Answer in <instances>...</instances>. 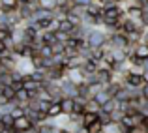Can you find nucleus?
Wrapping results in <instances>:
<instances>
[{
  "mask_svg": "<svg viewBox=\"0 0 148 133\" xmlns=\"http://www.w3.org/2000/svg\"><path fill=\"white\" fill-rule=\"evenodd\" d=\"M124 84L127 88H133V90H143L146 86V79H145V73H137V71H127L124 75Z\"/></svg>",
  "mask_w": 148,
  "mask_h": 133,
  "instance_id": "1",
  "label": "nucleus"
},
{
  "mask_svg": "<svg viewBox=\"0 0 148 133\" xmlns=\"http://www.w3.org/2000/svg\"><path fill=\"white\" fill-rule=\"evenodd\" d=\"M34 122L28 118V116H21V118H15V122H13V130L15 133H25V131H30V130H34Z\"/></svg>",
  "mask_w": 148,
  "mask_h": 133,
  "instance_id": "2",
  "label": "nucleus"
},
{
  "mask_svg": "<svg viewBox=\"0 0 148 133\" xmlns=\"http://www.w3.org/2000/svg\"><path fill=\"white\" fill-rule=\"evenodd\" d=\"M60 101V109H62V114L64 116H71L75 112V97H62Z\"/></svg>",
  "mask_w": 148,
  "mask_h": 133,
  "instance_id": "3",
  "label": "nucleus"
},
{
  "mask_svg": "<svg viewBox=\"0 0 148 133\" xmlns=\"http://www.w3.org/2000/svg\"><path fill=\"white\" fill-rule=\"evenodd\" d=\"M75 28H77V26L73 25L68 17L58 19V30H56V32H64V34H69V36H71V34L75 32Z\"/></svg>",
  "mask_w": 148,
  "mask_h": 133,
  "instance_id": "4",
  "label": "nucleus"
},
{
  "mask_svg": "<svg viewBox=\"0 0 148 133\" xmlns=\"http://www.w3.org/2000/svg\"><path fill=\"white\" fill-rule=\"evenodd\" d=\"M131 56L139 58L141 62H146V60H148V43H139V45H135L133 54H131Z\"/></svg>",
  "mask_w": 148,
  "mask_h": 133,
  "instance_id": "5",
  "label": "nucleus"
},
{
  "mask_svg": "<svg viewBox=\"0 0 148 133\" xmlns=\"http://www.w3.org/2000/svg\"><path fill=\"white\" fill-rule=\"evenodd\" d=\"M58 116H62V109H60V101H53L47 111V118L49 120H56Z\"/></svg>",
  "mask_w": 148,
  "mask_h": 133,
  "instance_id": "6",
  "label": "nucleus"
},
{
  "mask_svg": "<svg viewBox=\"0 0 148 133\" xmlns=\"http://www.w3.org/2000/svg\"><path fill=\"white\" fill-rule=\"evenodd\" d=\"M40 10H47V11H56L58 10V0H36Z\"/></svg>",
  "mask_w": 148,
  "mask_h": 133,
  "instance_id": "7",
  "label": "nucleus"
},
{
  "mask_svg": "<svg viewBox=\"0 0 148 133\" xmlns=\"http://www.w3.org/2000/svg\"><path fill=\"white\" fill-rule=\"evenodd\" d=\"M99 120V112H84L83 114V128H88L92 126L94 122Z\"/></svg>",
  "mask_w": 148,
  "mask_h": 133,
  "instance_id": "8",
  "label": "nucleus"
},
{
  "mask_svg": "<svg viewBox=\"0 0 148 133\" xmlns=\"http://www.w3.org/2000/svg\"><path fill=\"white\" fill-rule=\"evenodd\" d=\"M99 122L103 124V126L112 124V114H109V112H105V111H99Z\"/></svg>",
  "mask_w": 148,
  "mask_h": 133,
  "instance_id": "9",
  "label": "nucleus"
},
{
  "mask_svg": "<svg viewBox=\"0 0 148 133\" xmlns=\"http://www.w3.org/2000/svg\"><path fill=\"white\" fill-rule=\"evenodd\" d=\"M0 120L4 122V126H6V128H13V122H15V118L10 114V112H6V114H0Z\"/></svg>",
  "mask_w": 148,
  "mask_h": 133,
  "instance_id": "10",
  "label": "nucleus"
},
{
  "mask_svg": "<svg viewBox=\"0 0 148 133\" xmlns=\"http://www.w3.org/2000/svg\"><path fill=\"white\" fill-rule=\"evenodd\" d=\"M15 94H17V92H15V90L11 88V86H4V92H2V96L6 97L8 101H13V99H15Z\"/></svg>",
  "mask_w": 148,
  "mask_h": 133,
  "instance_id": "11",
  "label": "nucleus"
},
{
  "mask_svg": "<svg viewBox=\"0 0 148 133\" xmlns=\"http://www.w3.org/2000/svg\"><path fill=\"white\" fill-rule=\"evenodd\" d=\"M13 118H21V116H25V107H21V105H15L13 109H11V112H10Z\"/></svg>",
  "mask_w": 148,
  "mask_h": 133,
  "instance_id": "12",
  "label": "nucleus"
},
{
  "mask_svg": "<svg viewBox=\"0 0 148 133\" xmlns=\"http://www.w3.org/2000/svg\"><path fill=\"white\" fill-rule=\"evenodd\" d=\"M130 133H148V128H146V124L143 122V124H137V126H135Z\"/></svg>",
  "mask_w": 148,
  "mask_h": 133,
  "instance_id": "13",
  "label": "nucleus"
},
{
  "mask_svg": "<svg viewBox=\"0 0 148 133\" xmlns=\"http://www.w3.org/2000/svg\"><path fill=\"white\" fill-rule=\"evenodd\" d=\"M141 23H143V26H145V28H148V8H145V10H143Z\"/></svg>",
  "mask_w": 148,
  "mask_h": 133,
  "instance_id": "14",
  "label": "nucleus"
},
{
  "mask_svg": "<svg viewBox=\"0 0 148 133\" xmlns=\"http://www.w3.org/2000/svg\"><path fill=\"white\" fill-rule=\"evenodd\" d=\"M103 6H112V4H120V0H99Z\"/></svg>",
  "mask_w": 148,
  "mask_h": 133,
  "instance_id": "15",
  "label": "nucleus"
},
{
  "mask_svg": "<svg viewBox=\"0 0 148 133\" xmlns=\"http://www.w3.org/2000/svg\"><path fill=\"white\" fill-rule=\"evenodd\" d=\"M143 97H145V99L148 101V84H146L145 88H143Z\"/></svg>",
  "mask_w": 148,
  "mask_h": 133,
  "instance_id": "16",
  "label": "nucleus"
},
{
  "mask_svg": "<svg viewBox=\"0 0 148 133\" xmlns=\"http://www.w3.org/2000/svg\"><path fill=\"white\" fill-rule=\"evenodd\" d=\"M60 133H69L68 130H64V128H62V130H60Z\"/></svg>",
  "mask_w": 148,
  "mask_h": 133,
  "instance_id": "17",
  "label": "nucleus"
},
{
  "mask_svg": "<svg viewBox=\"0 0 148 133\" xmlns=\"http://www.w3.org/2000/svg\"><path fill=\"white\" fill-rule=\"evenodd\" d=\"M68 2H69V4H77V0H68Z\"/></svg>",
  "mask_w": 148,
  "mask_h": 133,
  "instance_id": "18",
  "label": "nucleus"
},
{
  "mask_svg": "<svg viewBox=\"0 0 148 133\" xmlns=\"http://www.w3.org/2000/svg\"><path fill=\"white\" fill-rule=\"evenodd\" d=\"M145 124H146V128H148V116H146V118H145Z\"/></svg>",
  "mask_w": 148,
  "mask_h": 133,
  "instance_id": "19",
  "label": "nucleus"
},
{
  "mask_svg": "<svg viewBox=\"0 0 148 133\" xmlns=\"http://www.w3.org/2000/svg\"><path fill=\"white\" fill-rule=\"evenodd\" d=\"M145 6H146V8H148V0H145Z\"/></svg>",
  "mask_w": 148,
  "mask_h": 133,
  "instance_id": "20",
  "label": "nucleus"
}]
</instances>
